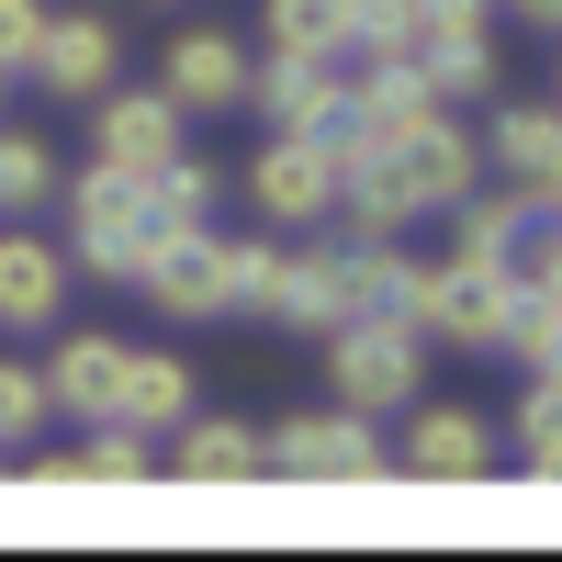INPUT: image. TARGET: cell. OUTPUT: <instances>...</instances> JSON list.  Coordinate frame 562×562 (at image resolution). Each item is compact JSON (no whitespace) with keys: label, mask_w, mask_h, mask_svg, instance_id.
I'll use <instances>...</instances> for the list:
<instances>
[{"label":"cell","mask_w":562,"mask_h":562,"mask_svg":"<svg viewBox=\"0 0 562 562\" xmlns=\"http://www.w3.org/2000/svg\"><path fill=\"white\" fill-rule=\"evenodd\" d=\"M270 259H281V237H225V304H237V315H259Z\"/></svg>","instance_id":"obj_28"},{"label":"cell","mask_w":562,"mask_h":562,"mask_svg":"<svg viewBox=\"0 0 562 562\" xmlns=\"http://www.w3.org/2000/svg\"><path fill=\"white\" fill-rule=\"evenodd\" d=\"M338 158L371 169L383 192H405V214H450L484 180V147H473V124H461V102H428V113H405L383 135H338Z\"/></svg>","instance_id":"obj_1"},{"label":"cell","mask_w":562,"mask_h":562,"mask_svg":"<svg viewBox=\"0 0 562 562\" xmlns=\"http://www.w3.org/2000/svg\"><path fill=\"white\" fill-rule=\"evenodd\" d=\"M506 293H518V270H484V259H439L428 281H416V338L495 360V338H506Z\"/></svg>","instance_id":"obj_6"},{"label":"cell","mask_w":562,"mask_h":562,"mask_svg":"<svg viewBox=\"0 0 562 562\" xmlns=\"http://www.w3.org/2000/svg\"><path fill=\"white\" fill-rule=\"evenodd\" d=\"M473 147H484L506 180H518V192H551V180H562V113H551V102H506V113L473 135Z\"/></svg>","instance_id":"obj_18"},{"label":"cell","mask_w":562,"mask_h":562,"mask_svg":"<svg viewBox=\"0 0 562 562\" xmlns=\"http://www.w3.org/2000/svg\"><path fill=\"white\" fill-rule=\"evenodd\" d=\"M23 79H45L57 102H90V90H113V79H124V34H113L102 12H45L34 68H23Z\"/></svg>","instance_id":"obj_14"},{"label":"cell","mask_w":562,"mask_h":562,"mask_svg":"<svg viewBox=\"0 0 562 562\" xmlns=\"http://www.w3.org/2000/svg\"><path fill=\"white\" fill-rule=\"evenodd\" d=\"M0 102H12V79H0Z\"/></svg>","instance_id":"obj_31"},{"label":"cell","mask_w":562,"mask_h":562,"mask_svg":"<svg viewBox=\"0 0 562 562\" xmlns=\"http://www.w3.org/2000/svg\"><path fill=\"white\" fill-rule=\"evenodd\" d=\"M281 484H394V439L383 416H349V405H304L259 439Z\"/></svg>","instance_id":"obj_4"},{"label":"cell","mask_w":562,"mask_h":562,"mask_svg":"<svg viewBox=\"0 0 562 562\" xmlns=\"http://www.w3.org/2000/svg\"><path fill=\"white\" fill-rule=\"evenodd\" d=\"M551 225V192H518V180H506V192H461L450 203V259H484V270H518V248Z\"/></svg>","instance_id":"obj_16"},{"label":"cell","mask_w":562,"mask_h":562,"mask_svg":"<svg viewBox=\"0 0 562 562\" xmlns=\"http://www.w3.org/2000/svg\"><path fill=\"white\" fill-rule=\"evenodd\" d=\"M259 57H338L349 68V0H270L259 12Z\"/></svg>","instance_id":"obj_20"},{"label":"cell","mask_w":562,"mask_h":562,"mask_svg":"<svg viewBox=\"0 0 562 562\" xmlns=\"http://www.w3.org/2000/svg\"><path fill=\"white\" fill-rule=\"evenodd\" d=\"M147 214H158V225H214V214H225V180L180 147L169 169H147Z\"/></svg>","instance_id":"obj_23"},{"label":"cell","mask_w":562,"mask_h":562,"mask_svg":"<svg viewBox=\"0 0 562 562\" xmlns=\"http://www.w3.org/2000/svg\"><path fill=\"white\" fill-rule=\"evenodd\" d=\"M79 473H90V484H147L158 450H147V428H135V416H102V428H90V450H79Z\"/></svg>","instance_id":"obj_25"},{"label":"cell","mask_w":562,"mask_h":562,"mask_svg":"<svg viewBox=\"0 0 562 562\" xmlns=\"http://www.w3.org/2000/svg\"><path fill=\"white\" fill-rule=\"evenodd\" d=\"M416 68L439 102H484L495 90V0H416Z\"/></svg>","instance_id":"obj_8"},{"label":"cell","mask_w":562,"mask_h":562,"mask_svg":"<svg viewBox=\"0 0 562 562\" xmlns=\"http://www.w3.org/2000/svg\"><path fill=\"white\" fill-rule=\"evenodd\" d=\"M428 394V338L405 315H338L326 326V405L349 416H405Z\"/></svg>","instance_id":"obj_3"},{"label":"cell","mask_w":562,"mask_h":562,"mask_svg":"<svg viewBox=\"0 0 562 562\" xmlns=\"http://www.w3.org/2000/svg\"><path fill=\"white\" fill-rule=\"evenodd\" d=\"M270 326H293V338H326V326L349 315V248H315V237H281L270 259V293H259Z\"/></svg>","instance_id":"obj_11"},{"label":"cell","mask_w":562,"mask_h":562,"mask_svg":"<svg viewBox=\"0 0 562 562\" xmlns=\"http://www.w3.org/2000/svg\"><path fill=\"white\" fill-rule=\"evenodd\" d=\"M169 473H180V484H259V473H270V450H259L248 416H180Z\"/></svg>","instance_id":"obj_19"},{"label":"cell","mask_w":562,"mask_h":562,"mask_svg":"<svg viewBox=\"0 0 562 562\" xmlns=\"http://www.w3.org/2000/svg\"><path fill=\"white\" fill-rule=\"evenodd\" d=\"M135 293H147L158 315H180V326L237 315V304H225V225H158V248H147V270H135Z\"/></svg>","instance_id":"obj_7"},{"label":"cell","mask_w":562,"mask_h":562,"mask_svg":"<svg viewBox=\"0 0 562 562\" xmlns=\"http://www.w3.org/2000/svg\"><path fill=\"white\" fill-rule=\"evenodd\" d=\"M45 416H57V405H45V371L34 360H0V450H23Z\"/></svg>","instance_id":"obj_27"},{"label":"cell","mask_w":562,"mask_h":562,"mask_svg":"<svg viewBox=\"0 0 562 562\" xmlns=\"http://www.w3.org/2000/svg\"><path fill=\"white\" fill-rule=\"evenodd\" d=\"M68 248L57 237H34V225L23 214H0V326H12V338H23V326H45V315H68Z\"/></svg>","instance_id":"obj_15"},{"label":"cell","mask_w":562,"mask_h":562,"mask_svg":"<svg viewBox=\"0 0 562 562\" xmlns=\"http://www.w3.org/2000/svg\"><path fill=\"white\" fill-rule=\"evenodd\" d=\"M248 68H259V57H248L225 23H180L169 57H158V90H169L180 113H248Z\"/></svg>","instance_id":"obj_10"},{"label":"cell","mask_w":562,"mask_h":562,"mask_svg":"<svg viewBox=\"0 0 562 562\" xmlns=\"http://www.w3.org/2000/svg\"><path fill=\"white\" fill-rule=\"evenodd\" d=\"M518 450H529L540 484L562 473V394H551V371H529V394H518Z\"/></svg>","instance_id":"obj_26"},{"label":"cell","mask_w":562,"mask_h":562,"mask_svg":"<svg viewBox=\"0 0 562 562\" xmlns=\"http://www.w3.org/2000/svg\"><path fill=\"white\" fill-rule=\"evenodd\" d=\"M57 147H45V135H23V124H0V214H45L57 203Z\"/></svg>","instance_id":"obj_22"},{"label":"cell","mask_w":562,"mask_h":562,"mask_svg":"<svg viewBox=\"0 0 562 562\" xmlns=\"http://www.w3.org/2000/svg\"><path fill=\"white\" fill-rule=\"evenodd\" d=\"M57 214H68V270L90 281H135L158 248V214H147V169H113V158H90L79 180H57Z\"/></svg>","instance_id":"obj_2"},{"label":"cell","mask_w":562,"mask_h":562,"mask_svg":"<svg viewBox=\"0 0 562 562\" xmlns=\"http://www.w3.org/2000/svg\"><path fill=\"white\" fill-rule=\"evenodd\" d=\"M192 394H203V383H192V360H180V349H135V360H124V416H135L147 439L180 428V416H192Z\"/></svg>","instance_id":"obj_21"},{"label":"cell","mask_w":562,"mask_h":562,"mask_svg":"<svg viewBox=\"0 0 562 562\" xmlns=\"http://www.w3.org/2000/svg\"><path fill=\"white\" fill-rule=\"evenodd\" d=\"M124 338H102V326H79V338H57L45 349V405L57 416H90V428H102V416H124Z\"/></svg>","instance_id":"obj_17"},{"label":"cell","mask_w":562,"mask_h":562,"mask_svg":"<svg viewBox=\"0 0 562 562\" xmlns=\"http://www.w3.org/2000/svg\"><path fill=\"white\" fill-rule=\"evenodd\" d=\"M394 473L439 484V495H473V484L495 473V428H484L473 405H428V394H416V416H405V450H394Z\"/></svg>","instance_id":"obj_9"},{"label":"cell","mask_w":562,"mask_h":562,"mask_svg":"<svg viewBox=\"0 0 562 562\" xmlns=\"http://www.w3.org/2000/svg\"><path fill=\"white\" fill-rule=\"evenodd\" d=\"M248 113H259V124L338 135V124H349V68H338V57H259V68H248Z\"/></svg>","instance_id":"obj_13"},{"label":"cell","mask_w":562,"mask_h":562,"mask_svg":"<svg viewBox=\"0 0 562 562\" xmlns=\"http://www.w3.org/2000/svg\"><path fill=\"white\" fill-rule=\"evenodd\" d=\"M338 135H304V124H270V147L248 158V203L259 225H281V237H326V214H338Z\"/></svg>","instance_id":"obj_5"},{"label":"cell","mask_w":562,"mask_h":562,"mask_svg":"<svg viewBox=\"0 0 562 562\" xmlns=\"http://www.w3.org/2000/svg\"><path fill=\"white\" fill-rule=\"evenodd\" d=\"M506 12H518L529 34H551V23H562V0H506Z\"/></svg>","instance_id":"obj_30"},{"label":"cell","mask_w":562,"mask_h":562,"mask_svg":"<svg viewBox=\"0 0 562 562\" xmlns=\"http://www.w3.org/2000/svg\"><path fill=\"white\" fill-rule=\"evenodd\" d=\"M34 34H45V0H0V79L34 68Z\"/></svg>","instance_id":"obj_29"},{"label":"cell","mask_w":562,"mask_h":562,"mask_svg":"<svg viewBox=\"0 0 562 562\" xmlns=\"http://www.w3.org/2000/svg\"><path fill=\"white\" fill-rule=\"evenodd\" d=\"M180 124H192V113H180L169 90H124V79L90 90V158H113V169H169Z\"/></svg>","instance_id":"obj_12"},{"label":"cell","mask_w":562,"mask_h":562,"mask_svg":"<svg viewBox=\"0 0 562 562\" xmlns=\"http://www.w3.org/2000/svg\"><path fill=\"white\" fill-rule=\"evenodd\" d=\"M416 57V0H349V68Z\"/></svg>","instance_id":"obj_24"}]
</instances>
